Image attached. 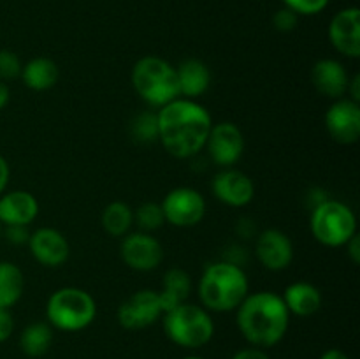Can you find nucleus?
<instances>
[{
	"label": "nucleus",
	"mask_w": 360,
	"mask_h": 359,
	"mask_svg": "<svg viewBox=\"0 0 360 359\" xmlns=\"http://www.w3.org/2000/svg\"><path fill=\"white\" fill-rule=\"evenodd\" d=\"M250 292V280L243 266L221 259L204 267L197 284L200 306L207 312H236Z\"/></svg>",
	"instance_id": "3"
},
{
	"label": "nucleus",
	"mask_w": 360,
	"mask_h": 359,
	"mask_svg": "<svg viewBox=\"0 0 360 359\" xmlns=\"http://www.w3.org/2000/svg\"><path fill=\"white\" fill-rule=\"evenodd\" d=\"M309 231L320 245L340 248L357 234V217L343 201L329 197L311 210Z\"/></svg>",
	"instance_id": "7"
},
{
	"label": "nucleus",
	"mask_w": 360,
	"mask_h": 359,
	"mask_svg": "<svg viewBox=\"0 0 360 359\" xmlns=\"http://www.w3.org/2000/svg\"><path fill=\"white\" fill-rule=\"evenodd\" d=\"M11 99V90H9V84L6 81H0V109H4L7 106Z\"/></svg>",
	"instance_id": "38"
},
{
	"label": "nucleus",
	"mask_w": 360,
	"mask_h": 359,
	"mask_svg": "<svg viewBox=\"0 0 360 359\" xmlns=\"http://www.w3.org/2000/svg\"><path fill=\"white\" fill-rule=\"evenodd\" d=\"M213 196L232 208L248 206L255 197V185L246 172L234 168H221L211 182Z\"/></svg>",
	"instance_id": "13"
},
{
	"label": "nucleus",
	"mask_w": 360,
	"mask_h": 359,
	"mask_svg": "<svg viewBox=\"0 0 360 359\" xmlns=\"http://www.w3.org/2000/svg\"><path fill=\"white\" fill-rule=\"evenodd\" d=\"M236 322L239 333L252 347L266 351L285 338L290 326V313L276 292H248L236 308Z\"/></svg>",
	"instance_id": "2"
},
{
	"label": "nucleus",
	"mask_w": 360,
	"mask_h": 359,
	"mask_svg": "<svg viewBox=\"0 0 360 359\" xmlns=\"http://www.w3.org/2000/svg\"><path fill=\"white\" fill-rule=\"evenodd\" d=\"M20 77L23 80L25 87L30 90L46 92L58 83L60 70L55 60L48 56H35L21 67Z\"/></svg>",
	"instance_id": "21"
},
{
	"label": "nucleus",
	"mask_w": 360,
	"mask_h": 359,
	"mask_svg": "<svg viewBox=\"0 0 360 359\" xmlns=\"http://www.w3.org/2000/svg\"><path fill=\"white\" fill-rule=\"evenodd\" d=\"M162 315H164V306H162L160 296H158V291H151V289H141L134 292L120 305L118 313H116L120 326L129 331L146 329L153 326Z\"/></svg>",
	"instance_id": "9"
},
{
	"label": "nucleus",
	"mask_w": 360,
	"mask_h": 359,
	"mask_svg": "<svg viewBox=\"0 0 360 359\" xmlns=\"http://www.w3.org/2000/svg\"><path fill=\"white\" fill-rule=\"evenodd\" d=\"M14 331V317L9 308L0 306V344L9 340Z\"/></svg>",
	"instance_id": "32"
},
{
	"label": "nucleus",
	"mask_w": 360,
	"mask_h": 359,
	"mask_svg": "<svg viewBox=\"0 0 360 359\" xmlns=\"http://www.w3.org/2000/svg\"><path fill=\"white\" fill-rule=\"evenodd\" d=\"M21 60L11 49H0V81L14 80L21 74Z\"/></svg>",
	"instance_id": "28"
},
{
	"label": "nucleus",
	"mask_w": 360,
	"mask_h": 359,
	"mask_svg": "<svg viewBox=\"0 0 360 359\" xmlns=\"http://www.w3.org/2000/svg\"><path fill=\"white\" fill-rule=\"evenodd\" d=\"M320 359H350V358H348L343 351H340V348H327V351L320 355Z\"/></svg>",
	"instance_id": "39"
},
{
	"label": "nucleus",
	"mask_w": 360,
	"mask_h": 359,
	"mask_svg": "<svg viewBox=\"0 0 360 359\" xmlns=\"http://www.w3.org/2000/svg\"><path fill=\"white\" fill-rule=\"evenodd\" d=\"M285 7L294 11L297 16H313L329 6L330 0H283Z\"/></svg>",
	"instance_id": "29"
},
{
	"label": "nucleus",
	"mask_w": 360,
	"mask_h": 359,
	"mask_svg": "<svg viewBox=\"0 0 360 359\" xmlns=\"http://www.w3.org/2000/svg\"><path fill=\"white\" fill-rule=\"evenodd\" d=\"M53 344V327L48 322H32L21 331L20 348L28 358H41Z\"/></svg>",
	"instance_id": "25"
},
{
	"label": "nucleus",
	"mask_w": 360,
	"mask_h": 359,
	"mask_svg": "<svg viewBox=\"0 0 360 359\" xmlns=\"http://www.w3.org/2000/svg\"><path fill=\"white\" fill-rule=\"evenodd\" d=\"M164 218L174 227H193L206 217V199L192 187H176L160 203Z\"/></svg>",
	"instance_id": "8"
},
{
	"label": "nucleus",
	"mask_w": 360,
	"mask_h": 359,
	"mask_svg": "<svg viewBox=\"0 0 360 359\" xmlns=\"http://www.w3.org/2000/svg\"><path fill=\"white\" fill-rule=\"evenodd\" d=\"M204 148L214 165L232 168L241 160L243 151H245V136L236 123H213Z\"/></svg>",
	"instance_id": "11"
},
{
	"label": "nucleus",
	"mask_w": 360,
	"mask_h": 359,
	"mask_svg": "<svg viewBox=\"0 0 360 359\" xmlns=\"http://www.w3.org/2000/svg\"><path fill=\"white\" fill-rule=\"evenodd\" d=\"M97 317L94 296L81 287H60L46 303V320L53 329L76 333L90 326Z\"/></svg>",
	"instance_id": "5"
},
{
	"label": "nucleus",
	"mask_w": 360,
	"mask_h": 359,
	"mask_svg": "<svg viewBox=\"0 0 360 359\" xmlns=\"http://www.w3.org/2000/svg\"><path fill=\"white\" fill-rule=\"evenodd\" d=\"M231 359H271V358L267 355V352L264 351V348L252 347V345H250V347L241 348V351L236 352Z\"/></svg>",
	"instance_id": "33"
},
{
	"label": "nucleus",
	"mask_w": 360,
	"mask_h": 359,
	"mask_svg": "<svg viewBox=\"0 0 360 359\" xmlns=\"http://www.w3.org/2000/svg\"><path fill=\"white\" fill-rule=\"evenodd\" d=\"M0 239H2V224H0Z\"/></svg>",
	"instance_id": "41"
},
{
	"label": "nucleus",
	"mask_w": 360,
	"mask_h": 359,
	"mask_svg": "<svg viewBox=\"0 0 360 359\" xmlns=\"http://www.w3.org/2000/svg\"><path fill=\"white\" fill-rule=\"evenodd\" d=\"M120 257L134 271H153L164 260V246L151 232L134 231L122 238Z\"/></svg>",
	"instance_id": "10"
},
{
	"label": "nucleus",
	"mask_w": 360,
	"mask_h": 359,
	"mask_svg": "<svg viewBox=\"0 0 360 359\" xmlns=\"http://www.w3.org/2000/svg\"><path fill=\"white\" fill-rule=\"evenodd\" d=\"M329 41L340 55L347 58L360 56V11L357 7H347L334 14L329 23Z\"/></svg>",
	"instance_id": "15"
},
{
	"label": "nucleus",
	"mask_w": 360,
	"mask_h": 359,
	"mask_svg": "<svg viewBox=\"0 0 360 359\" xmlns=\"http://www.w3.org/2000/svg\"><path fill=\"white\" fill-rule=\"evenodd\" d=\"M158 141L176 158H193L206 146L213 127L210 111L192 99H174L157 111Z\"/></svg>",
	"instance_id": "1"
},
{
	"label": "nucleus",
	"mask_w": 360,
	"mask_h": 359,
	"mask_svg": "<svg viewBox=\"0 0 360 359\" xmlns=\"http://www.w3.org/2000/svg\"><path fill=\"white\" fill-rule=\"evenodd\" d=\"M179 97L197 101L207 92L211 84V70L202 60L186 58L176 67Z\"/></svg>",
	"instance_id": "19"
},
{
	"label": "nucleus",
	"mask_w": 360,
	"mask_h": 359,
	"mask_svg": "<svg viewBox=\"0 0 360 359\" xmlns=\"http://www.w3.org/2000/svg\"><path fill=\"white\" fill-rule=\"evenodd\" d=\"M326 129L333 141L340 144H355L360 137V106L352 99L334 101L326 111Z\"/></svg>",
	"instance_id": "12"
},
{
	"label": "nucleus",
	"mask_w": 360,
	"mask_h": 359,
	"mask_svg": "<svg viewBox=\"0 0 360 359\" xmlns=\"http://www.w3.org/2000/svg\"><path fill=\"white\" fill-rule=\"evenodd\" d=\"M134 220L139 225L141 231L153 232L160 229L165 224L164 211H162L160 203H153V201H146V203L139 204V208L134 213Z\"/></svg>",
	"instance_id": "27"
},
{
	"label": "nucleus",
	"mask_w": 360,
	"mask_h": 359,
	"mask_svg": "<svg viewBox=\"0 0 360 359\" xmlns=\"http://www.w3.org/2000/svg\"><path fill=\"white\" fill-rule=\"evenodd\" d=\"M181 359H204V358H199V355H186V358H181Z\"/></svg>",
	"instance_id": "40"
},
{
	"label": "nucleus",
	"mask_w": 360,
	"mask_h": 359,
	"mask_svg": "<svg viewBox=\"0 0 360 359\" xmlns=\"http://www.w3.org/2000/svg\"><path fill=\"white\" fill-rule=\"evenodd\" d=\"M329 199V197H327V194L323 192L322 189H313L311 192L308 194V203H309V208H315V206H319V204H322L323 201H327Z\"/></svg>",
	"instance_id": "37"
},
{
	"label": "nucleus",
	"mask_w": 360,
	"mask_h": 359,
	"mask_svg": "<svg viewBox=\"0 0 360 359\" xmlns=\"http://www.w3.org/2000/svg\"><path fill=\"white\" fill-rule=\"evenodd\" d=\"M28 248L32 257L46 267H60L70 256V245L65 234L55 227H39L30 232Z\"/></svg>",
	"instance_id": "16"
},
{
	"label": "nucleus",
	"mask_w": 360,
	"mask_h": 359,
	"mask_svg": "<svg viewBox=\"0 0 360 359\" xmlns=\"http://www.w3.org/2000/svg\"><path fill=\"white\" fill-rule=\"evenodd\" d=\"M190 292H192V278L185 270L171 267L165 271L164 278H162V289L158 291L164 313L178 306L179 303L188 301Z\"/></svg>",
	"instance_id": "22"
},
{
	"label": "nucleus",
	"mask_w": 360,
	"mask_h": 359,
	"mask_svg": "<svg viewBox=\"0 0 360 359\" xmlns=\"http://www.w3.org/2000/svg\"><path fill=\"white\" fill-rule=\"evenodd\" d=\"M130 81L136 94L151 108L160 109L179 97L176 67L160 56H143L132 67Z\"/></svg>",
	"instance_id": "4"
},
{
	"label": "nucleus",
	"mask_w": 360,
	"mask_h": 359,
	"mask_svg": "<svg viewBox=\"0 0 360 359\" xmlns=\"http://www.w3.org/2000/svg\"><path fill=\"white\" fill-rule=\"evenodd\" d=\"M9 178H11L9 162L6 160V157H4V155H0V196L6 192L7 185H9Z\"/></svg>",
	"instance_id": "35"
},
{
	"label": "nucleus",
	"mask_w": 360,
	"mask_h": 359,
	"mask_svg": "<svg viewBox=\"0 0 360 359\" xmlns=\"http://www.w3.org/2000/svg\"><path fill=\"white\" fill-rule=\"evenodd\" d=\"M130 136L137 143H155L158 141V120L157 111H143L136 115V118L130 122Z\"/></svg>",
	"instance_id": "26"
},
{
	"label": "nucleus",
	"mask_w": 360,
	"mask_h": 359,
	"mask_svg": "<svg viewBox=\"0 0 360 359\" xmlns=\"http://www.w3.org/2000/svg\"><path fill=\"white\" fill-rule=\"evenodd\" d=\"M101 224L109 236L123 238L125 234H129L134 224V210L123 201H112L102 211Z\"/></svg>",
	"instance_id": "24"
},
{
	"label": "nucleus",
	"mask_w": 360,
	"mask_h": 359,
	"mask_svg": "<svg viewBox=\"0 0 360 359\" xmlns=\"http://www.w3.org/2000/svg\"><path fill=\"white\" fill-rule=\"evenodd\" d=\"M345 248H347V256L350 257L352 263L359 264L360 263V238H359V232L354 236V238H350V241L345 245Z\"/></svg>",
	"instance_id": "34"
},
{
	"label": "nucleus",
	"mask_w": 360,
	"mask_h": 359,
	"mask_svg": "<svg viewBox=\"0 0 360 359\" xmlns=\"http://www.w3.org/2000/svg\"><path fill=\"white\" fill-rule=\"evenodd\" d=\"M311 83L323 97L338 101L347 95L350 74L340 60L322 58L311 67Z\"/></svg>",
	"instance_id": "17"
},
{
	"label": "nucleus",
	"mask_w": 360,
	"mask_h": 359,
	"mask_svg": "<svg viewBox=\"0 0 360 359\" xmlns=\"http://www.w3.org/2000/svg\"><path fill=\"white\" fill-rule=\"evenodd\" d=\"M255 257L266 270L283 271L294 260V243L287 232L266 229L257 236Z\"/></svg>",
	"instance_id": "14"
},
{
	"label": "nucleus",
	"mask_w": 360,
	"mask_h": 359,
	"mask_svg": "<svg viewBox=\"0 0 360 359\" xmlns=\"http://www.w3.org/2000/svg\"><path fill=\"white\" fill-rule=\"evenodd\" d=\"M25 291V275L9 260H0V306L11 308L21 299Z\"/></svg>",
	"instance_id": "23"
},
{
	"label": "nucleus",
	"mask_w": 360,
	"mask_h": 359,
	"mask_svg": "<svg viewBox=\"0 0 360 359\" xmlns=\"http://www.w3.org/2000/svg\"><path fill=\"white\" fill-rule=\"evenodd\" d=\"M299 23V16L290 11L288 7H283V9L276 11L273 16V25L278 32H283V34H288V32L295 30Z\"/></svg>",
	"instance_id": "30"
},
{
	"label": "nucleus",
	"mask_w": 360,
	"mask_h": 359,
	"mask_svg": "<svg viewBox=\"0 0 360 359\" xmlns=\"http://www.w3.org/2000/svg\"><path fill=\"white\" fill-rule=\"evenodd\" d=\"M2 234L13 245H28V239H30L28 225H6L2 227Z\"/></svg>",
	"instance_id": "31"
},
{
	"label": "nucleus",
	"mask_w": 360,
	"mask_h": 359,
	"mask_svg": "<svg viewBox=\"0 0 360 359\" xmlns=\"http://www.w3.org/2000/svg\"><path fill=\"white\" fill-rule=\"evenodd\" d=\"M162 317H164L165 334L178 347L200 348L210 344L214 334L211 313L195 303H179Z\"/></svg>",
	"instance_id": "6"
},
{
	"label": "nucleus",
	"mask_w": 360,
	"mask_h": 359,
	"mask_svg": "<svg viewBox=\"0 0 360 359\" xmlns=\"http://www.w3.org/2000/svg\"><path fill=\"white\" fill-rule=\"evenodd\" d=\"M39 215V201L28 190H9L0 196V224L30 225Z\"/></svg>",
	"instance_id": "18"
},
{
	"label": "nucleus",
	"mask_w": 360,
	"mask_h": 359,
	"mask_svg": "<svg viewBox=\"0 0 360 359\" xmlns=\"http://www.w3.org/2000/svg\"><path fill=\"white\" fill-rule=\"evenodd\" d=\"M347 95H350L348 99H352L354 102H360V74H355L354 77H350Z\"/></svg>",
	"instance_id": "36"
},
{
	"label": "nucleus",
	"mask_w": 360,
	"mask_h": 359,
	"mask_svg": "<svg viewBox=\"0 0 360 359\" xmlns=\"http://www.w3.org/2000/svg\"><path fill=\"white\" fill-rule=\"evenodd\" d=\"M288 313L295 317H311L322 308V292L309 282H294L281 294Z\"/></svg>",
	"instance_id": "20"
}]
</instances>
